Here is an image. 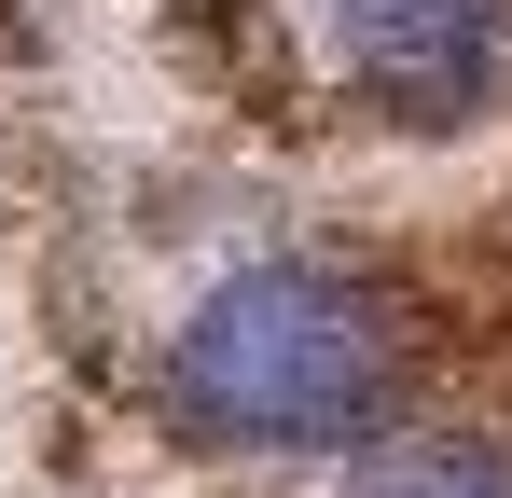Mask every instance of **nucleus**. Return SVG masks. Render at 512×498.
<instances>
[{"instance_id":"nucleus-1","label":"nucleus","mask_w":512,"mask_h":498,"mask_svg":"<svg viewBox=\"0 0 512 498\" xmlns=\"http://www.w3.org/2000/svg\"><path fill=\"white\" fill-rule=\"evenodd\" d=\"M388 402H402V305L319 249L222 277L167 346V415L222 457H333L374 443Z\"/></svg>"},{"instance_id":"nucleus-2","label":"nucleus","mask_w":512,"mask_h":498,"mask_svg":"<svg viewBox=\"0 0 512 498\" xmlns=\"http://www.w3.org/2000/svg\"><path fill=\"white\" fill-rule=\"evenodd\" d=\"M333 56L388 125H485L512 97V0H333Z\"/></svg>"},{"instance_id":"nucleus-3","label":"nucleus","mask_w":512,"mask_h":498,"mask_svg":"<svg viewBox=\"0 0 512 498\" xmlns=\"http://www.w3.org/2000/svg\"><path fill=\"white\" fill-rule=\"evenodd\" d=\"M346 498H512V429H388L360 443Z\"/></svg>"}]
</instances>
